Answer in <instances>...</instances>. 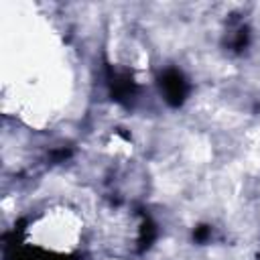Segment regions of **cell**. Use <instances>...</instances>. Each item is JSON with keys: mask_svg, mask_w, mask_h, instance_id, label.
<instances>
[{"mask_svg": "<svg viewBox=\"0 0 260 260\" xmlns=\"http://www.w3.org/2000/svg\"><path fill=\"white\" fill-rule=\"evenodd\" d=\"M160 87L165 89L167 100L173 102V104H179V102L183 100V95H185V81H183V77H181L179 73H175V71H169V73L165 75V81H160Z\"/></svg>", "mask_w": 260, "mask_h": 260, "instance_id": "obj_1", "label": "cell"}]
</instances>
